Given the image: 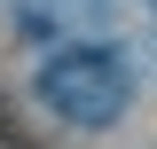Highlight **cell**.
Listing matches in <instances>:
<instances>
[{
	"instance_id": "6da1fadb",
	"label": "cell",
	"mask_w": 157,
	"mask_h": 149,
	"mask_svg": "<svg viewBox=\"0 0 157 149\" xmlns=\"http://www.w3.org/2000/svg\"><path fill=\"white\" fill-rule=\"evenodd\" d=\"M126 94H134V71H126L118 47H71L39 71V102L71 126H110L126 110Z\"/></svg>"
}]
</instances>
